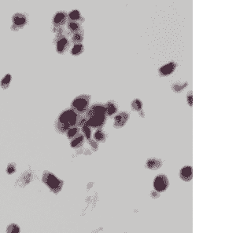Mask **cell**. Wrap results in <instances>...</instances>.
I'll list each match as a JSON object with an SVG mask.
<instances>
[{
    "label": "cell",
    "instance_id": "obj_1",
    "mask_svg": "<svg viewBox=\"0 0 236 233\" xmlns=\"http://www.w3.org/2000/svg\"><path fill=\"white\" fill-rule=\"evenodd\" d=\"M80 117L72 109H68L61 112L57 119L55 127L58 131L66 133L68 130L77 125Z\"/></svg>",
    "mask_w": 236,
    "mask_h": 233
},
{
    "label": "cell",
    "instance_id": "obj_2",
    "mask_svg": "<svg viewBox=\"0 0 236 233\" xmlns=\"http://www.w3.org/2000/svg\"><path fill=\"white\" fill-rule=\"evenodd\" d=\"M106 108L102 105H94L87 112V123L93 128H99L106 122Z\"/></svg>",
    "mask_w": 236,
    "mask_h": 233
},
{
    "label": "cell",
    "instance_id": "obj_3",
    "mask_svg": "<svg viewBox=\"0 0 236 233\" xmlns=\"http://www.w3.org/2000/svg\"><path fill=\"white\" fill-rule=\"evenodd\" d=\"M90 96L88 95H81L74 99L72 103V110L77 114H83L88 110Z\"/></svg>",
    "mask_w": 236,
    "mask_h": 233
},
{
    "label": "cell",
    "instance_id": "obj_4",
    "mask_svg": "<svg viewBox=\"0 0 236 233\" xmlns=\"http://www.w3.org/2000/svg\"><path fill=\"white\" fill-rule=\"evenodd\" d=\"M43 180L44 183L54 192L60 191L62 187V182L50 173H44Z\"/></svg>",
    "mask_w": 236,
    "mask_h": 233
},
{
    "label": "cell",
    "instance_id": "obj_5",
    "mask_svg": "<svg viewBox=\"0 0 236 233\" xmlns=\"http://www.w3.org/2000/svg\"><path fill=\"white\" fill-rule=\"evenodd\" d=\"M153 186L157 192H164L169 186V181L166 176L158 175L153 181Z\"/></svg>",
    "mask_w": 236,
    "mask_h": 233
},
{
    "label": "cell",
    "instance_id": "obj_6",
    "mask_svg": "<svg viewBox=\"0 0 236 233\" xmlns=\"http://www.w3.org/2000/svg\"><path fill=\"white\" fill-rule=\"evenodd\" d=\"M175 63L171 62L169 63L168 65H164L163 67L161 68L159 70V72L162 76H166L168 75L171 74L172 72L175 70Z\"/></svg>",
    "mask_w": 236,
    "mask_h": 233
},
{
    "label": "cell",
    "instance_id": "obj_7",
    "mask_svg": "<svg viewBox=\"0 0 236 233\" xmlns=\"http://www.w3.org/2000/svg\"><path fill=\"white\" fill-rule=\"evenodd\" d=\"M180 177L185 181H189L192 178V168L191 166H185L180 171Z\"/></svg>",
    "mask_w": 236,
    "mask_h": 233
},
{
    "label": "cell",
    "instance_id": "obj_8",
    "mask_svg": "<svg viewBox=\"0 0 236 233\" xmlns=\"http://www.w3.org/2000/svg\"><path fill=\"white\" fill-rule=\"evenodd\" d=\"M26 17L23 14H17L13 18V22H14V26L15 27H22L26 23Z\"/></svg>",
    "mask_w": 236,
    "mask_h": 233
},
{
    "label": "cell",
    "instance_id": "obj_9",
    "mask_svg": "<svg viewBox=\"0 0 236 233\" xmlns=\"http://www.w3.org/2000/svg\"><path fill=\"white\" fill-rule=\"evenodd\" d=\"M65 20H66V15H65V13L63 12H59V13H57L55 14V16L54 17V20H53V22L55 25H60L65 24Z\"/></svg>",
    "mask_w": 236,
    "mask_h": 233
},
{
    "label": "cell",
    "instance_id": "obj_10",
    "mask_svg": "<svg viewBox=\"0 0 236 233\" xmlns=\"http://www.w3.org/2000/svg\"><path fill=\"white\" fill-rule=\"evenodd\" d=\"M68 44H69V43H68L67 38L65 37L61 38L57 43V51L58 53H62L68 46Z\"/></svg>",
    "mask_w": 236,
    "mask_h": 233
},
{
    "label": "cell",
    "instance_id": "obj_11",
    "mask_svg": "<svg viewBox=\"0 0 236 233\" xmlns=\"http://www.w3.org/2000/svg\"><path fill=\"white\" fill-rule=\"evenodd\" d=\"M128 117V115H127V113H125V112H122L118 115H117L116 118H115V124H116V126H122L126 122V120H127Z\"/></svg>",
    "mask_w": 236,
    "mask_h": 233
},
{
    "label": "cell",
    "instance_id": "obj_12",
    "mask_svg": "<svg viewBox=\"0 0 236 233\" xmlns=\"http://www.w3.org/2000/svg\"><path fill=\"white\" fill-rule=\"evenodd\" d=\"M79 134H80V129L78 127H72L67 131V136L69 139L76 138Z\"/></svg>",
    "mask_w": 236,
    "mask_h": 233
},
{
    "label": "cell",
    "instance_id": "obj_13",
    "mask_svg": "<svg viewBox=\"0 0 236 233\" xmlns=\"http://www.w3.org/2000/svg\"><path fill=\"white\" fill-rule=\"evenodd\" d=\"M106 113L109 115H112L113 114H114L115 112H117V107L114 104L113 102H109L106 106Z\"/></svg>",
    "mask_w": 236,
    "mask_h": 233
},
{
    "label": "cell",
    "instance_id": "obj_14",
    "mask_svg": "<svg viewBox=\"0 0 236 233\" xmlns=\"http://www.w3.org/2000/svg\"><path fill=\"white\" fill-rule=\"evenodd\" d=\"M146 166L150 169L158 168L161 166V162L159 160H157V159H151L148 160L147 163H146Z\"/></svg>",
    "mask_w": 236,
    "mask_h": 233
},
{
    "label": "cell",
    "instance_id": "obj_15",
    "mask_svg": "<svg viewBox=\"0 0 236 233\" xmlns=\"http://www.w3.org/2000/svg\"><path fill=\"white\" fill-rule=\"evenodd\" d=\"M19 180L20 181V184H21V183H24L25 185V184H29V182L32 180V175H31L30 173L26 172L21 176V177H20V179Z\"/></svg>",
    "mask_w": 236,
    "mask_h": 233
},
{
    "label": "cell",
    "instance_id": "obj_16",
    "mask_svg": "<svg viewBox=\"0 0 236 233\" xmlns=\"http://www.w3.org/2000/svg\"><path fill=\"white\" fill-rule=\"evenodd\" d=\"M83 49V46L82 44L80 43H77V44H75L72 47V50H71V53H72V55H79L80 54L82 53Z\"/></svg>",
    "mask_w": 236,
    "mask_h": 233
},
{
    "label": "cell",
    "instance_id": "obj_17",
    "mask_svg": "<svg viewBox=\"0 0 236 233\" xmlns=\"http://www.w3.org/2000/svg\"><path fill=\"white\" fill-rule=\"evenodd\" d=\"M83 143V136L80 135L79 137L74 138L73 141L71 142V146L73 147V148H77V147H80Z\"/></svg>",
    "mask_w": 236,
    "mask_h": 233
},
{
    "label": "cell",
    "instance_id": "obj_18",
    "mask_svg": "<svg viewBox=\"0 0 236 233\" xmlns=\"http://www.w3.org/2000/svg\"><path fill=\"white\" fill-rule=\"evenodd\" d=\"M20 232V229L18 225L15 224H9V226L7 227V233H19Z\"/></svg>",
    "mask_w": 236,
    "mask_h": 233
},
{
    "label": "cell",
    "instance_id": "obj_19",
    "mask_svg": "<svg viewBox=\"0 0 236 233\" xmlns=\"http://www.w3.org/2000/svg\"><path fill=\"white\" fill-rule=\"evenodd\" d=\"M68 28H69V29L71 31L77 33V32H79V30H80V25H79L78 23L73 22L72 21V22L69 23Z\"/></svg>",
    "mask_w": 236,
    "mask_h": 233
},
{
    "label": "cell",
    "instance_id": "obj_20",
    "mask_svg": "<svg viewBox=\"0 0 236 233\" xmlns=\"http://www.w3.org/2000/svg\"><path fill=\"white\" fill-rule=\"evenodd\" d=\"M10 79H11V77H10V75H7L6 76L3 78V79L1 82V86L3 89H7L8 86H9V84L10 83Z\"/></svg>",
    "mask_w": 236,
    "mask_h": 233
},
{
    "label": "cell",
    "instance_id": "obj_21",
    "mask_svg": "<svg viewBox=\"0 0 236 233\" xmlns=\"http://www.w3.org/2000/svg\"><path fill=\"white\" fill-rule=\"evenodd\" d=\"M82 40H83V35H82V33H80V31H79V32H77V33H75L74 35H73V36H72V42L76 43V44H77L78 43L81 42Z\"/></svg>",
    "mask_w": 236,
    "mask_h": 233
},
{
    "label": "cell",
    "instance_id": "obj_22",
    "mask_svg": "<svg viewBox=\"0 0 236 233\" xmlns=\"http://www.w3.org/2000/svg\"><path fill=\"white\" fill-rule=\"evenodd\" d=\"M69 17L72 20H77L80 18V14L78 10H72L69 13Z\"/></svg>",
    "mask_w": 236,
    "mask_h": 233
},
{
    "label": "cell",
    "instance_id": "obj_23",
    "mask_svg": "<svg viewBox=\"0 0 236 233\" xmlns=\"http://www.w3.org/2000/svg\"><path fill=\"white\" fill-rule=\"evenodd\" d=\"M94 139L99 141H103L105 139V134L102 130H98L94 134Z\"/></svg>",
    "mask_w": 236,
    "mask_h": 233
},
{
    "label": "cell",
    "instance_id": "obj_24",
    "mask_svg": "<svg viewBox=\"0 0 236 233\" xmlns=\"http://www.w3.org/2000/svg\"><path fill=\"white\" fill-rule=\"evenodd\" d=\"M132 106L133 109L139 111V110L141 109L142 108L141 101H140V100H135V101L132 102Z\"/></svg>",
    "mask_w": 236,
    "mask_h": 233
},
{
    "label": "cell",
    "instance_id": "obj_25",
    "mask_svg": "<svg viewBox=\"0 0 236 233\" xmlns=\"http://www.w3.org/2000/svg\"><path fill=\"white\" fill-rule=\"evenodd\" d=\"M7 173H9V174H12V173H15L16 172V166H15V165H14V163L9 164V166H7Z\"/></svg>",
    "mask_w": 236,
    "mask_h": 233
},
{
    "label": "cell",
    "instance_id": "obj_26",
    "mask_svg": "<svg viewBox=\"0 0 236 233\" xmlns=\"http://www.w3.org/2000/svg\"><path fill=\"white\" fill-rule=\"evenodd\" d=\"M173 90H175V92H180V90H182L183 89V86H180L179 83H175L174 85L172 86Z\"/></svg>",
    "mask_w": 236,
    "mask_h": 233
},
{
    "label": "cell",
    "instance_id": "obj_27",
    "mask_svg": "<svg viewBox=\"0 0 236 233\" xmlns=\"http://www.w3.org/2000/svg\"><path fill=\"white\" fill-rule=\"evenodd\" d=\"M187 101H188L189 105L192 106V95H191V92L188 94V96H187Z\"/></svg>",
    "mask_w": 236,
    "mask_h": 233
}]
</instances>
